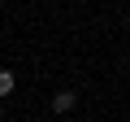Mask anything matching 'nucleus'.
<instances>
[{"mask_svg": "<svg viewBox=\"0 0 130 122\" xmlns=\"http://www.w3.org/2000/svg\"><path fill=\"white\" fill-rule=\"evenodd\" d=\"M74 105H78V92H70V87H65V92H56V96H52V109H56V113H70Z\"/></svg>", "mask_w": 130, "mask_h": 122, "instance_id": "f257e3e1", "label": "nucleus"}, {"mask_svg": "<svg viewBox=\"0 0 130 122\" xmlns=\"http://www.w3.org/2000/svg\"><path fill=\"white\" fill-rule=\"evenodd\" d=\"M13 87H18L13 74H9V70H0V96H13Z\"/></svg>", "mask_w": 130, "mask_h": 122, "instance_id": "f03ea898", "label": "nucleus"}]
</instances>
